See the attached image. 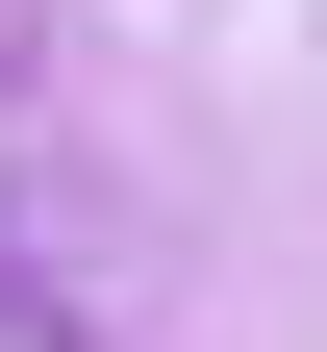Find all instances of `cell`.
<instances>
[{"mask_svg": "<svg viewBox=\"0 0 327 352\" xmlns=\"http://www.w3.org/2000/svg\"><path fill=\"white\" fill-rule=\"evenodd\" d=\"M0 352H126V302L51 252V176H0Z\"/></svg>", "mask_w": 327, "mask_h": 352, "instance_id": "obj_1", "label": "cell"}]
</instances>
